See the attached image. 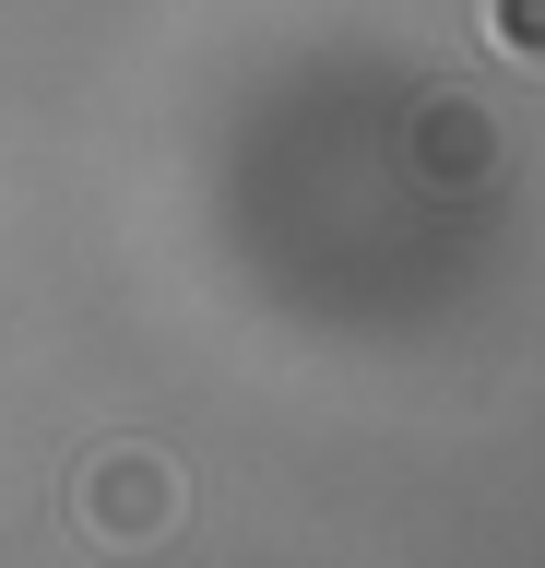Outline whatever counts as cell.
Masks as SVG:
<instances>
[{
  "label": "cell",
  "mask_w": 545,
  "mask_h": 568,
  "mask_svg": "<svg viewBox=\"0 0 545 568\" xmlns=\"http://www.w3.org/2000/svg\"><path fill=\"white\" fill-rule=\"evenodd\" d=\"M415 154H427V178H474V166H486V154H498V131H486V106L438 95L427 119H415Z\"/></svg>",
  "instance_id": "2"
},
{
  "label": "cell",
  "mask_w": 545,
  "mask_h": 568,
  "mask_svg": "<svg viewBox=\"0 0 545 568\" xmlns=\"http://www.w3.org/2000/svg\"><path fill=\"white\" fill-rule=\"evenodd\" d=\"M486 48L522 71H545V0H486Z\"/></svg>",
  "instance_id": "3"
},
{
  "label": "cell",
  "mask_w": 545,
  "mask_h": 568,
  "mask_svg": "<svg viewBox=\"0 0 545 568\" xmlns=\"http://www.w3.org/2000/svg\"><path fill=\"white\" fill-rule=\"evenodd\" d=\"M72 521H95L108 545H143V532L179 521V474H166L154 450H95L72 474Z\"/></svg>",
  "instance_id": "1"
}]
</instances>
